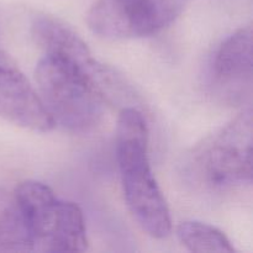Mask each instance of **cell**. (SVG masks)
<instances>
[{
    "label": "cell",
    "instance_id": "1",
    "mask_svg": "<svg viewBox=\"0 0 253 253\" xmlns=\"http://www.w3.org/2000/svg\"><path fill=\"white\" fill-rule=\"evenodd\" d=\"M148 126L135 106L121 110L116 127V160L124 195L131 214L143 231L155 239L170 234L172 220L148 157Z\"/></svg>",
    "mask_w": 253,
    "mask_h": 253
},
{
    "label": "cell",
    "instance_id": "2",
    "mask_svg": "<svg viewBox=\"0 0 253 253\" xmlns=\"http://www.w3.org/2000/svg\"><path fill=\"white\" fill-rule=\"evenodd\" d=\"M35 76L40 98L56 125L71 132L86 133L100 124L104 100L81 67L62 57L44 54Z\"/></svg>",
    "mask_w": 253,
    "mask_h": 253
},
{
    "label": "cell",
    "instance_id": "3",
    "mask_svg": "<svg viewBox=\"0 0 253 253\" xmlns=\"http://www.w3.org/2000/svg\"><path fill=\"white\" fill-rule=\"evenodd\" d=\"M14 195L34 251L83 252L88 249L85 220L78 205L58 199L48 185L36 180L22 182Z\"/></svg>",
    "mask_w": 253,
    "mask_h": 253
},
{
    "label": "cell",
    "instance_id": "4",
    "mask_svg": "<svg viewBox=\"0 0 253 253\" xmlns=\"http://www.w3.org/2000/svg\"><path fill=\"white\" fill-rule=\"evenodd\" d=\"M252 115L247 106L194 151L189 174L200 184L222 189L251 183Z\"/></svg>",
    "mask_w": 253,
    "mask_h": 253
},
{
    "label": "cell",
    "instance_id": "5",
    "mask_svg": "<svg viewBox=\"0 0 253 253\" xmlns=\"http://www.w3.org/2000/svg\"><path fill=\"white\" fill-rule=\"evenodd\" d=\"M252 29L245 26L215 51L209 71L214 95L227 104L245 103L252 93Z\"/></svg>",
    "mask_w": 253,
    "mask_h": 253
},
{
    "label": "cell",
    "instance_id": "6",
    "mask_svg": "<svg viewBox=\"0 0 253 253\" xmlns=\"http://www.w3.org/2000/svg\"><path fill=\"white\" fill-rule=\"evenodd\" d=\"M0 118L39 132L56 126L41 98L19 69L0 57Z\"/></svg>",
    "mask_w": 253,
    "mask_h": 253
},
{
    "label": "cell",
    "instance_id": "7",
    "mask_svg": "<svg viewBox=\"0 0 253 253\" xmlns=\"http://www.w3.org/2000/svg\"><path fill=\"white\" fill-rule=\"evenodd\" d=\"M31 36L44 54L73 62L86 73L95 59L85 42L71 26L49 15H37L31 22Z\"/></svg>",
    "mask_w": 253,
    "mask_h": 253
},
{
    "label": "cell",
    "instance_id": "8",
    "mask_svg": "<svg viewBox=\"0 0 253 253\" xmlns=\"http://www.w3.org/2000/svg\"><path fill=\"white\" fill-rule=\"evenodd\" d=\"M34 251L27 229L14 194L0 188V252Z\"/></svg>",
    "mask_w": 253,
    "mask_h": 253
},
{
    "label": "cell",
    "instance_id": "9",
    "mask_svg": "<svg viewBox=\"0 0 253 253\" xmlns=\"http://www.w3.org/2000/svg\"><path fill=\"white\" fill-rule=\"evenodd\" d=\"M177 236L183 246L197 253H232L234 245L229 237L212 225L200 221H184L177 227Z\"/></svg>",
    "mask_w": 253,
    "mask_h": 253
},
{
    "label": "cell",
    "instance_id": "10",
    "mask_svg": "<svg viewBox=\"0 0 253 253\" xmlns=\"http://www.w3.org/2000/svg\"><path fill=\"white\" fill-rule=\"evenodd\" d=\"M193 0H138L156 32L169 26Z\"/></svg>",
    "mask_w": 253,
    "mask_h": 253
}]
</instances>
